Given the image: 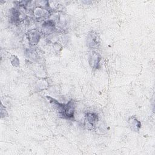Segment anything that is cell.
<instances>
[{"instance_id": "6da1fadb", "label": "cell", "mask_w": 155, "mask_h": 155, "mask_svg": "<svg viewBox=\"0 0 155 155\" xmlns=\"http://www.w3.org/2000/svg\"><path fill=\"white\" fill-rule=\"evenodd\" d=\"M88 44H89L92 48L96 47L100 43V38L98 36L97 34H90L88 38Z\"/></svg>"}, {"instance_id": "7a4b0ae2", "label": "cell", "mask_w": 155, "mask_h": 155, "mask_svg": "<svg viewBox=\"0 0 155 155\" xmlns=\"http://www.w3.org/2000/svg\"><path fill=\"white\" fill-rule=\"evenodd\" d=\"M101 58L96 53L93 52V54L90 58V63L93 67H98V64H99Z\"/></svg>"}, {"instance_id": "3957f363", "label": "cell", "mask_w": 155, "mask_h": 155, "mask_svg": "<svg viewBox=\"0 0 155 155\" xmlns=\"http://www.w3.org/2000/svg\"><path fill=\"white\" fill-rule=\"evenodd\" d=\"M87 124L90 125V126H93L94 124L96 122L97 116L93 114H89L86 116Z\"/></svg>"}, {"instance_id": "277c9868", "label": "cell", "mask_w": 155, "mask_h": 155, "mask_svg": "<svg viewBox=\"0 0 155 155\" xmlns=\"http://www.w3.org/2000/svg\"><path fill=\"white\" fill-rule=\"evenodd\" d=\"M131 121L134 123L133 124L132 122H130V127H132V129H134L135 130H138L139 128H140V122L136 120V119H131Z\"/></svg>"}]
</instances>
